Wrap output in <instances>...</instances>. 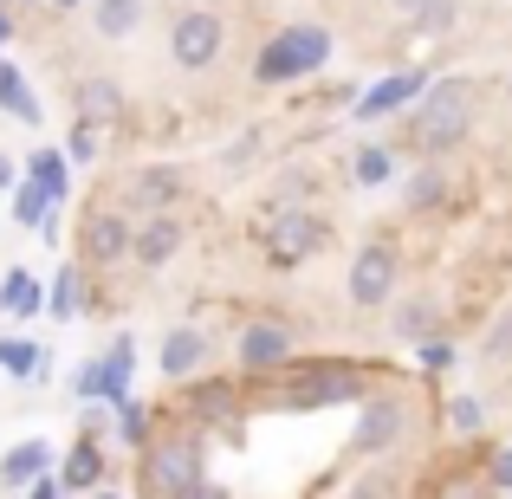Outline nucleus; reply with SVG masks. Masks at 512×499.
<instances>
[{
	"instance_id": "1",
	"label": "nucleus",
	"mask_w": 512,
	"mask_h": 499,
	"mask_svg": "<svg viewBox=\"0 0 512 499\" xmlns=\"http://www.w3.org/2000/svg\"><path fill=\"white\" fill-rule=\"evenodd\" d=\"M273 383H279L273 402L286 415H312V409H357L383 383V370L376 363H350V357H292Z\"/></svg>"
},
{
	"instance_id": "2",
	"label": "nucleus",
	"mask_w": 512,
	"mask_h": 499,
	"mask_svg": "<svg viewBox=\"0 0 512 499\" xmlns=\"http://www.w3.org/2000/svg\"><path fill=\"white\" fill-rule=\"evenodd\" d=\"M474 111H480L474 78H435V85L422 91V104L409 111V150L422 156V163L454 156L467 137H474Z\"/></svg>"
},
{
	"instance_id": "3",
	"label": "nucleus",
	"mask_w": 512,
	"mask_h": 499,
	"mask_svg": "<svg viewBox=\"0 0 512 499\" xmlns=\"http://www.w3.org/2000/svg\"><path fill=\"white\" fill-rule=\"evenodd\" d=\"M415 389L409 383H376L357 402V428H350V461H396V448L415 435Z\"/></svg>"
},
{
	"instance_id": "4",
	"label": "nucleus",
	"mask_w": 512,
	"mask_h": 499,
	"mask_svg": "<svg viewBox=\"0 0 512 499\" xmlns=\"http://www.w3.org/2000/svg\"><path fill=\"white\" fill-rule=\"evenodd\" d=\"M195 480H208V428L182 422V428H156L143 448V487L150 499H175Z\"/></svg>"
},
{
	"instance_id": "5",
	"label": "nucleus",
	"mask_w": 512,
	"mask_h": 499,
	"mask_svg": "<svg viewBox=\"0 0 512 499\" xmlns=\"http://www.w3.org/2000/svg\"><path fill=\"white\" fill-rule=\"evenodd\" d=\"M331 247V221L318 208H279V214H260V253L273 273H299L305 260Z\"/></svg>"
},
{
	"instance_id": "6",
	"label": "nucleus",
	"mask_w": 512,
	"mask_h": 499,
	"mask_svg": "<svg viewBox=\"0 0 512 499\" xmlns=\"http://www.w3.org/2000/svg\"><path fill=\"white\" fill-rule=\"evenodd\" d=\"M325 59H331L325 26H279L260 46V59H253V78H260V85H292V78H312Z\"/></svg>"
},
{
	"instance_id": "7",
	"label": "nucleus",
	"mask_w": 512,
	"mask_h": 499,
	"mask_svg": "<svg viewBox=\"0 0 512 499\" xmlns=\"http://www.w3.org/2000/svg\"><path fill=\"white\" fill-rule=\"evenodd\" d=\"M396 286H402V247L396 240H363V247L350 253L344 299L357 305V312H383V305L396 299Z\"/></svg>"
},
{
	"instance_id": "8",
	"label": "nucleus",
	"mask_w": 512,
	"mask_h": 499,
	"mask_svg": "<svg viewBox=\"0 0 512 499\" xmlns=\"http://www.w3.org/2000/svg\"><path fill=\"white\" fill-rule=\"evenodd\" d=\"M130 240H137V214L117 208V201H98V208H85V221H78V260H85L91 273H111V266L130 260Z\"/></svg>"
},
{
	"instance_id": "9",
	"label": "nucleus",
	"mask_w": 512,
	"mask_h": 499,
	"mask_svg": "<svg viewBox=\"0 0 512 499\" xmlns=\"http://www.w3.org/2000/svg\"><path fill=\"white\" fill-rule=\"evenodd\" d=\"M292 357H299V331H292L286 318H273V312L247 318V325L234 331V370L240 376H279Z\"/></svg>"
},
{
	"instance_id": "10",
	"label": "nucleus",
	"mask_w": 512,
	"mask_h": 499,
	"mask_svg": "<svg viewBox=\"0 0 512 499\" xmlns=\"http://www.w3.org/2000/svg\"><path fill=\"white\" fill-rule=\"evenodd\" d=\"M227 52V20L214 7H182L169 20V59L175 72H214Z\"/></svg>"
},
{
	"instance_id": "11",
	"label": "nucleus",
	"mask_w": 512,
	"mask_h": 499,
	"mask_svg": "<svg viewBox=\"0 0 512 499\" xmlns=\"http://www.w3.org/2000/svg\"><path fill=\"white\" fill-rule=\"evenodd\" d=\"M130 376H137V337L117 331V344L104 350V357H91L85 370L72 376V389H78V402H124Z\"/></svg>"
},
{
	"instance_id": "12",
	"label": "nucleus",
	"mask_w": 512,
	"mask_h": 499,
	"mask_svg": "<svg viewBox=\"0 0 512 499\" xmlns=\"http://www.w3.org/2000/svg\"><path fill=\"white\" fill-rule=\"evenodd\" d=\"M175 201H188V169L182 163H143V169H130L117 208H130V214H175Z\"/></svg>"
},
{
	"instance_id": "13",
	"label": "nucleus",
	"mask_w": 512,
	"mask_h": 499,
	"mask_svg": "<svg viewBox=\"0 0 512 499\" xmlns=\"http://www.w3.org/2000/svg\"><path fill=\"white\" fill-rule=\"evenodd\" d=\"M240 409H247V396H240V376H188L182 383V415L195 428H214V422H240Z\"/></svg>"
},
{
	"instance_id": "14",
	"label": "nucleus",
	"mask_w": 512,
	"mask_h": 499,
	"mask_svg": "<svg viewBox=\"0 0 512 499\" xmlns=\"http://www.w3.org/2000/svg\"><path fill=\"white\" fill-rule=\"evenodd\" d=\"M214 363V337L201 325H169L163 344H156V370H163V383H188V376H201Z\"/></svg>"
},
{
	"instance_id": "15",
	"label": "nucleus",
	"mask_w": 512,
	"mask_h": 499,
	"mask_svg": "<svg viewBox=\"0 0 512 499\" xmlns=\"http://www.w3.org/2000/svg\"><path fill=\"white\" fill-rule=\"evenodd\" d=\"M182 247H188V221H182V214H143L137 240H130V260H137L143 273H163Z\"/></svg>"
},
{
	"instance_id": "16",
	"label": "nucleus",
	"mask_w": 512,
	"mask_h": 499,
	"mask_svg": "<svg viewBox=\"0 0 512 499\" xmlns=\"http://www.w3.org/2000/svg\"><path fill=\"white\" fill-rule=\"evenodd\" d=\"M448 331V305L441 292H409V299H389V337L396 344H428V337Z\"/></svg>"
},
{
	"instance_id": "17",
	"label": "nucleus",
	"mask_w": 512,
	"mask_h": 499,
	"mask_svg": "<svg viewBox=\"0 0 512 499\" xmlns=\"http://www.w3.org/2000/svg\"><path fill=\"white\" fill-rule=\"evenodd\" d=\"M72 117H78V124L111 130L117 117H124V85H117V78H104V72H85L72 85Z\"/></svg>"
},
{
	"instance_id": "18",
	"label": "nucleus",
	"mask_w": 512,
	"mask_h": 499,
	"mask_svg": "<svg viewBox=\"0 0 512 499\" xmlns=\"http://www.w3.org/2000/svg\"><path fill=\"white\" fill-rule=\"evenodd\" d=\"M91 305H98V292H91V266L85 260H65L59 273H52V286H46V312L65 325V318H85Z\"/></svg>"
},
{
	"instance_id": "19",
	"label": "nucleus",
	"mask_w": 512,
	"mask_h": 499,
	"mask_svg": "<svg viewBox=\"0 0 512 499\" xmlns=\"http://www.w3.org/2000/svg\"><path fill=\"white\" fill-rule=\"evenodd\" d=\"M143 0H91L85 7V20H91V33L104 39V46H124V39H137L143 33Z\"/></svg>"
},
{
	"instance_id": "20",
	"label": "nucleus",
	"mask_w": 512,
	"mask_h": 499,
	"mask_svg": "<svg viewBox=\"0 0 512 499\" xmlns=\"http://www.w3.org/2000/svg\"><path fill=\"white\" fill-rule=\"evenodd\" d=\"M52 467H59V454H52V441H13L7 448V461H0V487L7 493H20V487H33L39 474H52Z\"/></svg>"
},
{
	"instance_id": "21",
	"label": "nucleus",
	"mask_w": 512,
	"mask_h": 499,
	"mask_svg": "<svg viewBox=\"0 0 512 499\" xmlns=\"http://www.w3.org/2000/svg\"><path fill=\"white\" fill-rule=\"evenodd\" d=\"M402 201H409V214H441L454 208V175H448V156L441 163H422L409 175V188H402Z\"/></svg>"
},
{
	"instance_id": "22",
	"label": "nucleus",
	"mask_w": 512,
	"mask_h": 499,
	"mask_svg": "<svg viewBox=\"0 0 512 499\" xmlns=\"http://www.w3.org/2000/svg\"><path fill=\"white\" fill-rule=\"evenodd\" d=\"M104 474H111V461H104V441H98V435H78L72 454H65V467H59V480H65L72 493H98Z\"/></svg>"
},
{
	"instance_id": "23",
	"label": "nucleus",
	"mask_w": 512,
	"mask_h": 499,
	"mask_svg": "<svg viewBox=\"0 0 512 499\" xmlns=\"http://www.w3.org/2000/svg\"><path fill=\"white\" fill-rule=\"evenodd\" d=\"M422 91H428L422 72H396V78H383V85H370V98H357V117H363V124H376V117L402 111V104L422 98Z\"/></svg>"
},
{
	"instance_id": "24",
	"label": "nucleus",
	"mask_w": 512,
	"mask_h": 499,
	"mask_svg": "<svg viewBox=\"0 0 512 499\" xmlns=\"http://www.w3.org/2000/svg\"><path fill=\"white\" fill-rule=\"evenodd\" d=\"M0 111H7V117H20L26 130H39V124H46V104L33 98V85H26V72H20L13 59H0Z\"/></svg>"
},
{
	"instance_id": "25",
	"label": "nucleus",
	"mask_w": 512,
	"mask_h": 499,
	"mask_svg": "<svg viewBox=\"0 0 512 499\" xmlns=\"http://www.w3.org/2000/svg\"><path fill=\"white\" fill-rule=\"evenodd\" d=\"M111 422H117V441L124 448H150V435H156V409L150 402H137V396H124V402H111Z\"/></svg>"
},
{
	"instance_id": "26",
	"label": "nucleus",
	"mask_w": 512,
	"mask_h": 499,
	"mask_svg": "<svg viewBox=\"0 0 512 499\" xmlns=\"http://www.w3.org/2000/svg\"><path fill=\"white\" fill-rule=\"evenodd\" d=\"M46 350L33 344V337H0V370L13 376V383H39V376H46Z\"/></svg>"
},
{
	"instance_id": "27",
	"label": "nucleus",
	"mask_w": 512,
	"mask_h": 499,
	"mask_svg": "<svg viewBox=\"0 0 512 499\" xmlns=\"http://www.w3.org/2000/svg\"><path fill=\"white\" fill-rule=\"evenodd\" d=\"M0 305H7L13 318H33V312H46V286H39L33 273H20V266H13V273L0 279Z\"/></svg>"
},
{
	"instance_id": "28",
	"label": "nucleus",
	"mask_w": 512,
	"mask_h": 499,
	"mask_svg": "<svg viewBox=\"0 0 512 499\" xmlns=\"http://www.w3.org/2000/svg\"><path fill=\"white\" fill-rule=\"evenodd\" d=\"M480 363L487 370H512V305L487 318V331H480Z\"/></svg>"
},
{
	"instance_id": "29",
	"label": "nucleus",
	"mask_w": 512,
	"mask_h": 499,
	"mask_svg": "<svg viewBox=\"0 0 512 499\" xmlns=\"http://www.w3.org/2000/svg\"><path fill=\"white\" fill-rule=\"evenodd\" d=\"M389 175H396V150H389V143H363V150L350 156V182L357 188H383Z\"/></svg>"
},
{
	"instance_id": "30",
	"label": "nucleus",
	"mask_w": 512,
	"mask_h": 499,
	"mask_svg": "<svg viewBox=\"0 0 512 499\" xmlns=\"http://www.w3.org/2000/svg\"><path fill=\"white\" fill-rule=\"evenodd\" d=\"M26 182H39L52 201H65V188H72V163H65L59 150H33V163H26Z\"/></svg>"
},
{
	"instance_id": "31",
	"label": "nucleus",
	"mask_w": 512,
	"mask_h": 499,
	"mask_svg": "<svg viewBox=\"0 0 512 499\" xmlns=\"http://www.w3.org/2000/svg\"><path fill=\"white\" fill-rule=\"evenodd\" d=\"M52 214H59V201H52L39 182H20V188H13V221H20V227H46Z\"/></svg>"
},
{
	"instance_id": "32",
	"label": "nucleus",
	"mask_w": 512,
	"mask_h": 499,
	"mask_svg": "<svg viewBox=\"0 0 512 499\" xmlns=\"http://www.w3.org/2000/svg\"><path fill=\"white\" fill-rule=\"evenodd\" d=\"M441 422H448V435H461V441H474L480 428H487V402L480 396H454L448 409H441Z\"/></svg>"
},
{
	"instance_id": "33",
	"label": "nucleus",
	"mask_w": 512,
	"mask_h": 499,
	"mask_svg": "<svg viewBox=\"0 0 512 499\" xmlns=\"http://www.w3.org/2000/svg\"><path fill=\"white\" fill-rule=\"evenodd\" d=\"M480 474L500 499H512V448H480Z\"/></svg>"
},
{
	"instance_id": "34",
	"label": "nucleus",
	"mask_w": 512,
	"mask_h": 499,
	"mask_svg": "<svg viewBox=\"0 0 512 499\" xmlns=\"http://www.w3.org/2000/svg\"><path fill=\"white\" fill-rule=\"evenodd\" d=\"M98 143H104V130L98 124H72V150H65V163H98Z\"/></svg>"
},
{
	"instance_id": "35",
	"label": "nucleus",
	"mask_w": 512,
	"mask_h": 499,
	"mask_svg": "<svg viewBox=\"0 0 512 499\" xmlns=\"http://www.w3.org/2000/svg\"><path fill=\"white\" fill-rule=\"evenodd\" d=\"M415 357H422V370H454L461 350H454V337H428V344H415Z\"/></svg>"
},
{
	"instance_id": "36",
	"label": "nucleus",
	"mask_w": 512,
	"mask_h": 499,
	"mask_svg": "<svg viewBox=\"0 0 512 499\" xmlns=\"http://www.w3.org/2000/svg\"><path fill=\"white\" fill-rule=\"evenodd\" d=\"M104 428H111V402H85V435L104 441Z\"/></svg>"
},
{
	"instance_id": "37",
	"label": "nucleus",
	"mask_w": 512,
	"mask_h": 499,
	"mask_svg": "<svg viewBox=\"0 0 512 499\" xmlns=\"http://www.w3.org/2000/svg\"><path fill=\"white\" fill-rule=\"evenodd\" d=\"M59 493H65V480H59V474H39L33 487H26V499H59Z\"/></svg>"
},
{
	"instance_id": "38",
	"label": "nucleus",
	"mask_w": 512,
	"mask_h": 499,
	"mask_svg": "<svg viewBox=\"0 0 512 499\" xmlns=\"http://www.w3.org/2000/svg\"><path fill=\"white\" fill-rule=\"evenodd\" d=\"M175 499H227V487H221V480H195V487L175 493Z\"/></svg>"
},
{
	"instance_id": "39",
	"label": "nucleus",
	"mask_w": 512,
	"mask_h": 499,
	"mask_svg": "<svg viewBox=\"0 0 512 499\" xmlns=\"http://www.w3.org/2000/svg\"><path fill=\"white\" fill-rule=\"evenodd\" d=\"M389 7H396V13H402V20H409V26H415V20H422V13H428V7H435V0H389Z\"/></svg>"
},
{
	"instance_id": "40",
	"label": "nucleus",
	"mask_w": 512,
	"mask_h": 499,
	"mask_svg": "<svg viewBox=\"0 0 512 499\" xmlns=\"http://www.w3.org/2000/svg\"><path fill=\"white\" fill-rule=\"evenodd\" d=\"M0 188H20V169H13V156H0Z\"/></svg>"
},
{
	"instance_id": "41",
	"label": "nucleus",
	"mask_w": 512,
	"mask_h": 499,
	"mask_svg": "<svg viewBox=\"0 0 512 499\" xmlns=\"http://www.w3.org/2000/svg\"><path fill=\"white\" fill-rule=\"evenodd\" d=\"M46 7H52V13H85L91 0H46Z\"/></svg>"
},
{
	"instance_id": "42",
	"label": "nucleus",
	"mask_w": 512,
	"mask_h": 499,
	"mask_svg": "<svg viewBox=\"0 0 512 499\" xmlns=\"http://www.w3.org/2000/svg\"><path fill=\"white\" fill-rule=\"evenodd\" d=\"M7 13H26V7H46V0H0Z\"/></svg>"
},
{
	"instance_id": "43",
	"label": "nucleus",
	"mask_w": 512,
	"mask_h": 499,
	"mask_svg": "<svg viewBox=\"0 0 512 499\" xmlns=\"http://www.w3.org/2000/svg\"><path fill=\"white\" fill-rule=\"evenodd\" d=\"M7 39H13V13L0 7V46H7Z\"/></svg>"
},
{
	"instance_id": "44",
	"label": "nucleus",
	"mask_w": 512,
	"mask_h": 499,
	"mask_svg": "<svg viewBox=\"0 0 512 499\" xmlns=\"http://www.w3.org/2000/svg\"><path fill=\"white\" fill-rule=\"evenodd\" d=\"M91 499H117V493H111V487H98V493H91Z\"/></svg>"
},
{
	"instance_id": "45",
	"label": "nucleus",
	"mask_w": 512,
	"mask_h": 499,
	"mask_svg": "<svg viewBox=\"0 0 512 499\" xmlns=\"http://www.w3.org/2000/svg\"><path fill=\"white\" fill-rule=\"evenodd\" d=\"M506 98H512V78H506Z\"/></svg>"
},
{
	"instance_id": "46",
	"label": "nucleus",
	"mask_w": 512,
	"mask_h": 499,
	"mask_svg": "<svg viewBox=\"0 0 512 499\" xmlns=\"http://www.w3.org/2000/svg\"><path fill=\"white\" fill-rule=\"evenodd\" d=\"M506 7H512V0H506Z\"/></svg>"
}]
</instances>
